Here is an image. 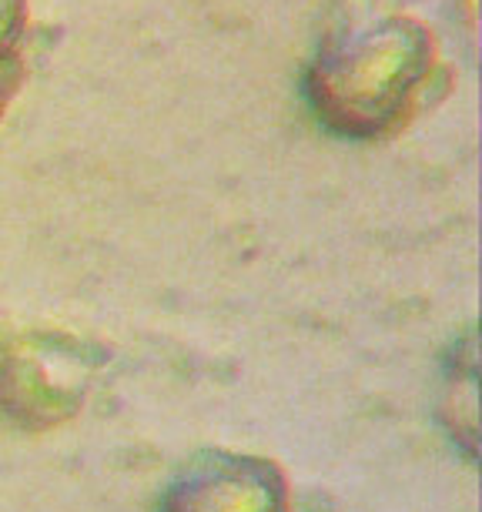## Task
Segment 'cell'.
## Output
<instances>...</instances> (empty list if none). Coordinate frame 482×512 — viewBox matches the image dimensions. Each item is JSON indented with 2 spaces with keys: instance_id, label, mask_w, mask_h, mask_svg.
<instances>
[{
  "instance_id": "6da1fadb",
  "label": "cell",
  "mask_w": 482,
  "mask_h": 512,
  "mask_svg": "<svg viewBox=\"0 0 482 512\" xmlns=\"http://www.w3.org/2000/svg\"><path fill=\"white\" fill-rule=\"evenodd\" d=\"M168 512H282V486L265 462L208 456L175 486Z\"/></svg>"
}]
</instances>
